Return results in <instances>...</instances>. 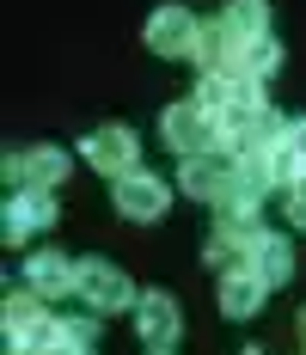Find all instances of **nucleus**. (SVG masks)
Masks as SVG:
<instances>
[{
	"label": "nucleus",
	"instance_id": "f257e3e1",
	"mask_svg": "<svg viewBox=\"0 0 306 355\" xmlns=\"http://www.w3.org/2000/svg\"><path fill=\"white\" fill-rule=\"evenodd\" d=\"M221 116L208 105H171L166 110V141L184 153V159H203V147L208 141H221V129H214Z\"/></svg>",
	"mask_w": 306,
	"mask_h": 355
},
{
	"label": "nucleus",
	"instance_id": "f03ea898",
	"mask_svg": "<svg viewBox=\"0 0 306 355\" xmlns=\"http://www.w3.org/2000/svg\"><path fill=\"white\" fill-rule=\"evenodd\" d=\"M80 294H86L99 313H117V306H129V300H135L129 282H123V270H117V263H99V257H92V263H80Z\"/></svg>",
	"mask_w": 306,
	"mask_h": 355
},
{
	"label": "nucleus",
	"instance_id": "7ed1b4c3",
	"mask_svg": "<svg viewBox=\"0 0 306 355\" xmlns=\"http://www.w3.org/2000/svg\"><path fill=\"white\" fill-rule=\"evenodd\" d=\"M196 19L184 12V6H166V12H153V25H147V43L160 49V55H190L196 49Z\"/></svg>",
	"mask_w": 306,
	"mask_h": 355
},
{
	"label": "nucleus",
	"instance_id": "20e7f679",
	"mask_svg": "<svg viewBox=\"0 0 306 355\" xmlns=\"http://www.w3.org/2000/svg\"><path fill=\"white\" fill-rule=\"evenodd\" d=\"M86 159H92L99 172L129 178V172H135V135L110 123V129H99V135H86Z\"/></svg>",
	"mask_w": 306,
	"mask_h": 355
},
{
	"label": "nucleus",
	"instance_id": "39448f33",
	"mask_svg": "<svg viewBox=\"0 0 306 355\" xmlns=\"http://www.w3.org/2000/svg\"><path fill=\"white\" fill-rule=\"evenodd\" d=\"M117 209L129 214V220H153V214L166 209V184H160V178H147V172L117 178Z\"/></svg>",
	"mask_w": 306,
	"mask_h": 355
},
{
	"label": "nucleus",
	"instance_id": "423d86ee",
	"mask_svg": "<svg viewBox=\"0 0 306 355\" xmlns=\"http://www.w3.org/2000/svg\"><path fill=\"white\" fill-rule=\"evenodd\" d=\"M6 172L25 178V184H37V190H56L62 172H68V159H62L56 147H31V153H12V159H6Z\"/></svg>",
	"mask_w": 306,
	"mask_h": 355
},
{
	"label": "nucleus",
	"instance_id": "0eeeda50",
	"mask_svg": "<svg viewBox=\"0 0 306 355\" xmlns=\"http://www.w3.org/2000/svg\"><path fill=\"white\" fill-rule=\"evenodd\" d=\"M25 276H31V294H68V288H80V263L56 257V251H37Z\"/></svg>",
	"mask_w": 306,
	"mask_h": 355
},
{
	"label": "nucleus",
	"instance_id": "6e6552de",
	"mask_svg": "<svg viewBox=\"0 0 306 355\" xmlns=\"http://www.w3.org/2000/svg\"><path fill=\"white\" fill-rule=\"evenodd\" d=\"M264 19H270L264 0H233L221 25H227V37H233V49H251V43H264Z\"/></svg>",
	"mask_w": 306,
	"mask_h": 355
},
{
	"label": "nucleus",
	"instance_id": "1a4fd4ad",
	"mask_svg": "<svg viewBox=\"0 0 306 355\" xmlns=\"http://www.w3.org/2000/svg\"><path fill=\"white\" fill-rule=\"evenodd\" d=\"M251 276L264 288L288 282V239H270V233H257V245H251Z\"/></svg>",
	"mask_w": 306,
	"mask_h": 355
},
{
	"label": "nucleus",
	"instance_id": "9d476101",
	"mask_svg": "<svg viewBox=\"0 0 306 355\" xmlns=\"http://www.w3.org/2000/svg\"><path fill=\"white\" fill-rule=\"evenodd\" d=\"M135 313H141V337H147V343H171V337H178V306H171L166 294H147Z\"/></svg>",
	"mask_w": 306,
	"mask_h": 355
},
{
	"label": "nucleus",
	"instance_id": "9b49d317",
	"mask_svg": "<svg viewBox=\"0 0 306 355\" xmlns=\"http://www.w3.org/2000/svg\"><path fill=\"white\" fill-rule=\"evenodd\" d=\"M257 300H264V282H257L251 270H233V276L221 282V306H227L233 319H245V313H257Z\"/></svg>",
	"mask_w": 306,
	"mask_h": 355
},
{
	"label": "nucleus",
	"instance_id": "f8f14e48",
	"mask_svg": "<svg viewBox=\"0 0 306 355\" xmlns=\"http://www.w3.org/2000/svg\"><path fill=\"white\" fill-rule=\"evenodd\" d=\"M227 178L221 166H208V159H184V196H208V202H221L227 196Z\"/></svg>",
	"mask_w": 306,
	"mask_h": 355
},
{
	"label": "nucleus",
	"instance_id": "ddd939ff",
	"mask_svg": "<svg viewBox=\"0 0 306 355\" xmlns=\"http://www.w3.org/2000/svg\"><path fill=\"white\" fill-rule=\"evenodd\" d=\"M49 214H56V209H49V196H19L12 214H6V239H31Z\"/></svg>",
	"mask_w": 306,
	"mask_h": 355
},
{
	"label": "nucleus",
	"instance_id": "4468645a",
	"mask_svg": "<svg viewBox=\"0 0 306 355\" xmlns=\"http://www.w3.org/2000/svg\"><path fill=\"white\" fill-rule=\"evenodd\" d=\"M282 147H288L294 159H306V123H288V141H282Z\"/></svg>",
	"mask_w": 306,
	"mask_h": 355
},
{
	"label": "nucleus",
	"instance_id": "2eb2a0df",
	"mask_svg": "<svg viewBox=\"0 0 306 355\" xmlns=\"http://www.w3.org/2000/svg\"><path fill=\"white\" fill-rule=\"evenodd\" d=\"M288 220H294V227H306V184L288 196Z\"/></svg>",
	"mask_w": 306,
	"mask_h": 355
},
{
	"label": "nucleus",
	"instance_id": "dca6fc26",
	"mask_svg": "<svg viewBox=\"0 0 306 355\" xmlns=\"http://www.w3.org/2000/svg\"><path fill=\"white\" fill-rule=\"evenodd\" d=\"M74 355H86V349H74Z\"/></svg>",
	"mask_w": 306,
	"mask_h": 355
}]
</instances>
